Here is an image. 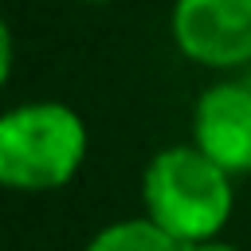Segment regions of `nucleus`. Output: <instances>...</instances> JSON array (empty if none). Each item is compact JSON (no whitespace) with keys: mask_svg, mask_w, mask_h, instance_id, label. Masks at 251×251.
Listing matches in <instances>:
<instances>
[{"mask_svg":"<svg viewBox=\"0 0 251 251\" xmlns=\"http://www.w3.org/2000/svg\"><path fill=\"white\" fill-rule=\"evenodd\" d=\"M231 204H235L231 176L192 141L157 149L141 173L145 220H153L161 231H169L188 247L220 239V231L231 220Z\"/></svg>","mask_w":251,"mask_h":251,"instance_id":"nucleus-1","label":"nucleus"},{"mask_svg":"<svg viewBox=\"0 0 251 251\" xmlns=\"http://www.w3.org/2000/svg\"><path fill=\"white\" fill-rule=\"evenodd\" d=\"M86 149V122L67 102H24L0 118V180L16 192L71 184Z\"/></svg>","mask_w":251,"mask_h":251,"instance_id":"nucleus-2","label":"nucleus"},{"mask_svg":"<svg viewBox=\"0 0 251 251\" xmlns=\"http://www.w3.org/2000/svg\"><path fill=\"white\" fill-rule=\"evenodd\" d=\"M184 59L231 71L251 63V0H176L169 20Z\"/></svg>","mask_w":251,"mask_h":251,"instance_id":"nucleus-3","label":"nucleus"},{"mask_svg":"<svg viewBox=\"0 0 251 251\" xmlns=\"http://www.w3.org/2000/svg\"><path fill=\"white\" fill-rule=\"evenodd\" d=\"M192 145L227 176L251 173V82L220 78L192 106Z\"/></svg>","mask_w":251,"mask_h":251,"instance_id":"nucleus-4","label":"nucleus"},{"mask_svg":"<svg viewBox=\"0 0 251 251\" xmlns=\"http://www.w3.org/2000/svg\"><path fill=\"white\" fill-rule=\"evenodd\" d=\"M82 251H188V243L173 239V235L161 231L153 220L137 216V220L106 224L102 231L90 235V243H86Z\"/></svg>","mask_w":251,"mask_h":251,"instance_id":"nucleus-5","label":"nucleus"},{"mask_svg":"<svg viewBox=\"0 0 251 251\" xmlns=\"http://www.w3.org/2000/svg\"><path fill=\"white\" fill-rule=\"evenodd\" d=\"M188 251H239V247L227 243V239H204V243H192Z\"/></svg>","mask_w":251,"mask_h":251,"instance_id":"nucleus-6","label":"nucleus"},{"mask_svg":"<svg viewBox=\"0 0 251 251\" xmlns=\"http://www.w3.org/2000/svg\"><path fill=\"white\" fill-rule=\"evenodd\" d=\"M86 4H106V0H86Z\"/></svg>","mask_w":251,"mask_h":251,"instance_id":"nucleus-7","label":"nucleus"}]
</instances>
